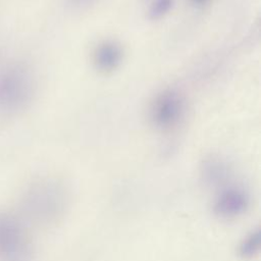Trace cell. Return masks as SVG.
Segmentation results:
<instances>
[{"mask_svg":"<svg viewBox=\"0 0 261 261\" xmlns=\"http://www.w3.org/2000/svg\"><path fill=\"white\" fill-rule=\"evenodd\" d=\"M249 197L241 188L230 187L223 190L214 204V211L222 217H234L246 211Z\"/></svg>","mask_w":261,"mask_h":261,"instance_id":"obj_4","label":"cell"},{"mask_svg":"<svg viewBox=\"0 0 261 261\" xmlns=\"http://www.w3.org/2000/svg\"><path fill=\"white\" fill-rule=\"evenodd\" d=\"M121 60L122 50L115 42L107 41L100 44L94 53V63L96 67L103 72L114 70L118 67Z\"/></svg>","mask_w":261,"mask_h":261,"instance_id":"obj_5","label":"cell"},{"mask_svg":"<svg viewBox=\"0 0 261 261\" xmlns=\"http://www.w3.org/2000/svg\"><path fill=\"white\" fill-rule=\"evenodd\" d=\"M172 5L173 0H154L150 7L149 15L153 19L160 18L171 9Z\"/></svg>","mask_w":261,"mask_h":261,"instance_id":"obj_8","label":"cell"},{"mask_svg":"<svg viewBox=\"0 0 261 261\" xmlns=\"http://www.w3.org/2000/svg\"><path fill=\"white\" fill-rule=\"evenodd\" d=\"M61 195L58 188L51 182L32 185L22 195L20 209L23 215L36 222H47L58 212Z\"/></svg>","mask_w":261,"mask_h":261,"instance_id":"obj_2","label":"cell"},{"mask_svg":"<svg viewBox=\"0 0 261 261\" xmlns=\"http://www.w3.org/2000/svg\"><path fill=\"white\" fill-rule=\"evenodd\" d=\"M186 101L176 90H166L159 94L150 107L149 117L159 130L167 132L176 127L184 118Z\"/></svg>","mask_w":261,"mask_h":261,"instance_id":"obj_3","label":"cell"},{"mask_svg":"<svg viewBox=\"0 0 261 261\" xmlns=\"http://www.w3.org/2000/svg\"><path fill=\"white\" fill-rule=\"evenodd\" d=\"M203 173L205 179L210 184L222 181L228 173L226 165L218 159H210L205 162Z\"/></svg>","mask_w":261,"mask_h":261,"instance_id":"obj_6","label":"cell"},{"mask_svg":"<svg viewBox=\"0 0 261 261\" xmlns=\"http://www.w3.org/2000/svg\"><path fill=\"white\" fill-rule=\"evenodd\" d=\"M93 0H69V3L74 7H83L90 4Z\"/></svg>","mask_w":261,"mask_h":261,"instance_id":"obj_9","label":"cell"},{"mask_svg":"<svg viewBox=\"0 0 261 261\" xmlns=\"http://www.w3.org/2000/svg\"><path fill=\"white\" fill-rule=\"evenodd\" d=\"M32 244L21 219L0 211V261H31Z\"/></svg>","mask_w":261,"mask_h":261,"instance_id":"obj_1","label":"cell"},{"mask_svg":"<svg viewBox=\"0 0 261 261\" xmlns=\"http://www.w3.org/2000/svg\"><path fill=\"white\" fill-rule=\"evenodd\" d=\"M260 248V233L259 230L251 232L240 245L239 252L244 258H250L257 254Z\"/></svg>","mask_w":261,"mask_h":261,"instance_id":"obj_7","label":"cell"},{"mask_svg":"<svg viewBox=\"0 0 261 261\" xmlns=\"http://www.w3.org/2000/svg\"><path fill=\"white\" fill-rule=\"evenodd\" d=\"M192 1H193V3H195L197 5H202V4L206 3L208 0H192Z\"/></svg>","mask_w":261,"mask_h":261,"instance_id":"obj_10","label":"cell"}]
</instances>
